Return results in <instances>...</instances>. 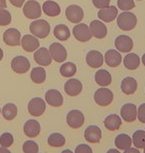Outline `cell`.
<instances>
[{
    "label": "cell",
    "instance_id": "cell-31",
    "mask_svg": "<svg viewBox=\"0 0 145 153\" xmlns=\"http://www.w3.org/2000/svg\"><path fill=\"white\" fill-rule=\"evenodd\" d=\"M48 144L51 146V147H63V146L66 144V138L63 134L58 133V132H54L52 133L51 135H49L48 137Z\"/></svg>",
    "mask_w": 145,
    "mask_h": 153
},
{
    "label": "cell",
    "instance_id": "cell-23",
    "mask_svg": "<svg viewBox=\"0 0 145 153\" xmlns=\"http://www.w3.org/2000/svg\"><path fill=\"white\" fill-rule=\"evenodd\" d=\"M104 61H106V65L112 67V68H116L120 65L122 62L121 54L116 50H109L104 55Z\"/></svg>",
    "mask_w": 145,
    "mask_h": 153
},
{
    "label": "cell",
    "instance_id": "cell-35",
    "mask_svg": "<svg viewBox=\"0 0 145 153\" xmlns=\"http://www.w3.org/2000/svg\"><path fill=\"white\" fill-rule=\"evenodd\" d=\"M132 142L136 148H144L145 147V131L144 130H136L132 135Z\"/></svg>",
    "mask_w": 145,
    "mask_h": 153
},
{
    "label": "cell",
    "instance_id": "cell-22",
    "mask_svg": "<svg viewBox=\"0 0 145 153\" xmlns=\"http://www.w3.org/2000/svg\"><path fill=\"white\" fill-rule=\"evenodd\" d=\"M21 45H22L24 51L31 53V52H34L37 49H39L40 43L39 40L34 35H25L21 40Z\"/></svg>",
    "mask_w": 145,
    "mask_h": 153
},
{
    "label": "cell",
    "instance_id": "cell-34",
    "mask_svg": "<svg viewBox=\"0 0 145 153\" xmlns=\"http://www.w3.org/2000/svg\"><path fill=\"white\" fill-rule=\"evenodd\" d=\"M77 73V67L74 63L68 62L65 63L61 66L60 68V74L65 76V78H72Z\"/></svg>",
    "mask_w": 145,
    "mask_h": 153
},
{
    "label": "cell",
    "instance_id": "cell-30",
    "mask_svg": "<svg viewBox=\"0 0 145 153\" xmlns=\"http://www.w3.org/2000/svg\"><path fill=\"white\" fill-rule=\"evenodd\" d=\"M54 35L60 41H67L71 37V32L69 27L65 24H59L54 29Z\"/></svg>",
    "mask_w": 145,
    "mask_h": 153
},
{
    "label": "cell",
    "instance_id": "cell-9",
    "mask_svg": "<svg viewBox=\"0 0 145 153\" xmlns=\"http://www.w3.org/2000/svg\"><path fill=\"white\" fill-rule=\"evenodd\" d=\"M11 68L16 74H25L30 69V62L24 56H17L12 59Z\"/></svg>",
    "mask_w": 145,
    "mask_h": 153
},
{
    "label": "cell",
    "instance_id": "cell-18",
    "mask_svg": "<svg viewBox=\"0 0 145 153\" xmlns=\"http://www.w3.org/2000/svg\"><path fill=\"white\" fill-rule=\"evenodd\" d=\"M23 131L26 136L30 137V138H34V137H37L40 134L41 125L35 119H29L24 124Z\"/></svg>",
    "mask_w": 145,
    "mask_h": 153
},
{
    "label": "cell",
    "instance_id": "cell-44",
    "mask_svg": "<svg viewBox=\"0 0 145 153\" xmlns=\"http://www.w3.org/2000/svg\"><path fill=\"white\" fill-rule=\"evenodd\" d=\"M124 153H140V151L138 150V148L129 147L128 149H126V150H124Z\"/></svg>",
    "mask_w": 145,
    "mask_h": 153
},
{
    "label": "cell",
    "instance_id": "cell-29",
    "mask_svg": "<svg viewBox=\"0 0 145 153\" xmlns=\"http://www.w3.org/2000/svg\"><path fill=\"white\" fill-rule=\"evenodd\" d=\"M123 65L126 69L130 70V71L136 70L140 65V58L135 53L127 54L123 59Z\"/></svg>",
    "mask_w": 145,
    "mask_h": 153
},
{
    "label": "cell",
    "instance_id": "cell-32",
    "mask_svg": "<svg viewBox=\"0 0 145 153\" xmlns=\"http://www.w3.org/2000/svg\"><path fill=\"white\" fill-rule=\"evenodd\" d=\"M18 114V108L17 105L14 103H6L2 108V116L6 120H12L17 116Z\"/></svg>",
    "mask_w": 145,
    "mask_h": 153
},
{
    "label": "cell",
    "instance_id": "cell-45",
    "mask_svg": "<svg viewBox=\"0 0 145 153\" xmlns=\"http://www.w3.org/2000/svg\"><path fill=\"white\" fill-rule=\"evenodd\" d=\"M6 7H7L6 0H0V9H5Z\"/></svg>",
    "mask_w": 145,
    "mask_h": 153
},
{
    "label": "cell",
    "instance_id": "cell-14",
    "mask_svg": "<svg viewBox=\"0 0 145 153\" xmlns=\"http://www.w3.org/2000/svg\"><path fill=\"white\" fill-rule=\"evenodd\" d=\"M115 48L120 53H128L133 48V41L126 35H120L115 39Z\"/></svg>",
    "mask_w": 145,
    "mask_h": 153
},
{
    "label": "cell",
    "instance_id": "cell-47",
    "mask_svg": "<svg viewBox=\"0 0 145 153\" xmlns=\"http://www.w3.org/2000/svg\"><path fill=\"white\" fill-rule=\"evenodd\" d=\"M106 153H120V151H119V149L112 148V149H109V150H107Z\"/></svg>",
    "mask_w": 145,
    "mask_h": 153
},
{
    "label": "cell",
    "instance_id": "cell-7",
    "mask_svg": "<svg viewBox=\"0 0 145 153\" xmlns=\"http://www.w3.org/2000/svg\"><path fill=\"white\" fill-rule=\"evenodd\" d=\"M46 111V102L41 97H33L28 103V111L33 116H41Z\"/></svg>",
    "mask_w": 145,
    "mask_h": 153
},
{
    "label": "cell",
    "instance_id": "cell-36",
    "mask_svg": "<svg viewBox=\"0 0 145 153\" xmlns=\"http://www.w3.org/2000/svg\"><path fill=\"white\" fill-rule=\"evenodd\" d=\"M14 137L10 132H4L0 136V146L5 148H8L13 144Z\"/></svg>",
    "mask_w": 145,
    "mask_h": 153
},
{
    "label": "cell",
    "instance_id": "cell-1",
    "mask_svg": "<svg viewBox=\"0 0 145 153\" xmlns=\"http://www.w3.org/2000/svg\"><path fill=\"white\" fill-rule=\"evenodd\" d=\"M137 18L131 12H122L117 16V26L123 31H131L136 27Z\"/></svg>",
    "mask_w": 145,
    "mask_h": 153
},
{
    "label": "cell",
    "instance_id": "cell-41",
    "mask_svg": "<svg viewBox=\"0 0 145 153\" xmlns=\"http://www.w3.org/2000/svg\"><path fill=\"white\" fill-rule=\"evenodd\" d=\"M75 153H92V149L91 148V146L83 143V144H80L77 146Z\"/></svg>",
    "mask_w": 145,
    "mask_h": 153
},
{
    "label": "cell",
    "instance_id": "cell-50",
    "mask_svg": "<svg viewBox=\"0 0 145 153\" xmlns=\"http://www.w3.org/2000/svg\"><path fill=\"white\" fill-rule=\"evenodd\" d=\"M142 64L145 67V54H143V56H142Z\"/></svg>",
    "mask_w": 145,
    "mask_h": 153
},
{
    "label": "cell",
    "instance_id": "cell-40",
    "mask_svg": "<svg viewBox=\"0 0 145 153\" xmlns=\"http://www.w3.org/2000/svg\"><path fill=\"white\" fill-rule=\"evenodd\" d=\"M137 118L141 123H145V103H142L137 108Z\"/></svg>",
    "mask_w": 145,
    "mask_h": 153
},
{
    "label": "cell",
    "instance_id": "cell-24",
    "mask_svg": "<svg viewBox=\"0 0 145 153\" xmlns=\"http://www.w3.org/2000/svg\"><path fill=\"white\" fill-rule=\"evenodd\" d=\"M120 88H121L123 94L130 96V94H133L137 90V82L134 78L127 76V78H124L122 79Z\"/></svg>",
    "mask_w": 145,
    "mask_h": 153
},
{
    "label": "cell",
    "instance_id": "cell-4",
    "mask_svg": "<svg viewBox=\"0 0 145 153\" xmlns=\"http://www.w3.org/2000/svg\"><path fill=\"white\" fill-rule=\"evenodd\" d=\"M23 13L28 19H37L42 15L41 5L36 0H29L23 5Z\"/></svg>",
    "mask_w": 145,
    "mask_h": 153
},
{
    "label": "cell",
    "instance_id": "cell-39",
    "mask_svg": "<svg viewBox=\"0 0 145 153\" xmlns=\"http://www.w3.org/2000/svg\"><path fill=\"white\" fill-rule=\"evenodd\" d=\"M11 23V14L5 9H0V26H7Z\"/></svg>",
    "mask_w": 145,
    "mask_h": 153
},
{
    "label": "cell",
    "instance_id": "cell-5",
    "mask_svg": "<svg viewBox=\"0 0 145 153\" xmlns=\"http://www.w3.org/2000/svg\"><path fill=\"white\" fill-rule=\"evenodd\" d=\"M85 122V115L79 109H72L67 114V123L73 129L82 127Z\"/></svg>",
    "mask_w": 145,
    "mask_h": 153
},
{
    "label": "cell",
    "instance_id": "cell-51",
    "mask_svg": "<svg viewBox=\"0 0 145 153\" xmlns=\"http://www.w3.org/2000/svg\"><path fill=\"white\" fill-rule=\"evenodd\" d=\"M0 114H1V108H0Z\"/></svg>",
    "mask_w": 145,
    "mask_h": 153
},
{
    "label": "cell",
    "instance_id": "cell-12",
    "mask_svg": "<svg viewBox=\"0 0 145 153\" xmlns=\"http://www.w3.org/2000/svg\"><path fill=\"white\" fill-rule=\"evenodd\" d=\"M120 115L126 122H133L137 118V108L134 103L128 102L121 106Z\"/></svg>",
    "mask_w": 145,
    "mask_h": 153
},
{
    "label": "cell",
    "instance_id": "cell-8",
    "mask_svg": "<svg viewBox=\"0 0 145 153\" xmlns=\"http://www.w3.org/2000/svg\"><path fill=\"white\" fill-rule=\"evenodd\" d=\"M66 17L70 22L79 24L84 19V10L81 6L70 5L66 9Z\"/></svg>",
    "mask_w": 145,
    "mask_h": 153
},
{
    "label": "cell",
    "instance_id": "cell-37",
    "mask_svg": "<svg viewBox=\"0 0 145 153\" xmlns=\"http://www.w3.org/2000/svg\"><path fill=\"white\" fill-rule=\"evenodd\" d=\"M24 153H39V146L34 140H27L23 144Z\"/></svg>",
    "mask_w": 145,
    "mask_h": 153
},
{
    "label": "cell",
    "instance_id": "cell-21",
    "mask_svg": "<svg viewBox=\"0 0 145 153\" xmlns=\"http://www.w3.org/2000/svg\"><path fill=\"white\" fill-rule=\"evenodd\" d=\"M89 29L94 37L97 39H103L106 38V36L107 34V28L104 25V23L100 22L98 20H94L91 22L89 25Z\"/></svg>",
    "mask_w": 145,
    "mask_h": 153
},
{
    "label": "cell",
    "instance_id": "cell-19",
    "mask_svg": "<svg viewBox=\"0 0 145 153\" xmlns=\"http://www.w3.org/2000/svg\"><path fill=\"white\" fill-rule=\"evenodd\" d=\"M85 139L89 143H98L101 139V129L97 125H89L85 130Z\"/></svg>",
    "mask_w": 145,
    "mask_h": 153
},
{
    "label": "cell",
    "instance_id": "cell-25",
    "mask_svg": "<svg viewBox=\"0 0 145 153\" xmlns=\"http://www.w3.org/2000/svg\"><path fill=\"white\" fill-rule=\"evenodd\" d=\"M42 10L46 15L50 17L59 16L61 13V7L57 2L52 1V0H47V1L44 2V4L42 6Z\"/></svg>",
    "mask_w": 145,
    "mask_h": 153
},
{
    "label": "cell",
    "instance_id": "cell-20",
    "mask_svg": "<svg viewBox=\"0 0 145 153\" xmlns=\"http://www.w3.org/2000/svg\"><path fill=\"white\" fill-rule=\"evenodd\" d=\"M97 16L101 21L109 23L118 16V10L115 6H107L106 8H101L98 11Z\"/></svg>",
    "mask_w": 145,
    "mask_h": 153
},
{
    "label": "cell",
    "instance_id": "cell-43",
    "mask_svg": "<svg viewBox=\"0 0 145 153\" xmlns=\"http://www.w3.org/2000/svg\"><path fill=\"white\" fill-rule=\"evenodd\" d=\"M10 1V3L13 6H15V7L17 8H20L22 7V6L24 5V3H25V0H9Z\"/></svg>",
    "mask_w": 145,
    "mask_h": 153
},
{
    "label": "cell",
    "instance_id": "cell-38",
    "mask_svg": "<svg viewBox=\"0 0 145 153\" xmlns=\"http://www.w3.org/2000/svg\"><path fill=\"white\" fill-rule=\"evenodd\" d=\"M117 6L120 10L128 11L135 7V3L133 0H117Z\"/></svg>",
    "mask_w": 145,
    "mask_h": 153
},
{
    "label": "cell",
    "instance_id": "cell-28",
    "mask_svg": "<svg viewBox=\"0 0 145 153\" xmlns=\"http://www.w3.org/2000/svg\"><path fill=\"white\" fill-rule=\"evenodd\" d=\"M115 144L117 149L119 150H126L129 147H131L132 144V138L128 134L125 133H120L115 137Z\"/></svg>",
    "mask_w": 145,
    "mask_h": 153
},
{
    "label": "cell",
    "instance_id": "cell-48",
    "mask_svg": "<svg viewBox=\"0 0 145 153\" xmlns=\"http://www.w3.org/2000/svg\"><path fill=\"white\" fill-rule=\"evenodd\" d=\"M61 153H73V151L70 150V149H65V150H63Z\"/></svg>",
    "mask_w": 145,
    "mask_h": 153
},
{
    "label": "cell",
    "instance_id": "cell-26",
    "mask_svg": "<svg viewBox=\"0 0 145 153\" xmlns=\"http://www.w3.org/2000/svg\"><path fill=\"white\" fill-rule=\"evenodd\" d=\"M122 124L121 118L117 114H109L104 119V126L109 131H116L118 130Z\"/></svg>",
    "mask_w": 145,
    "mask_h": 153
},
{
    "label": "cell",
    "instance_id": "cell-13",
    "mask_svg": "<svg viewBox=\"0 0 145 153\" xmlns=\"http://www.w3.org/2000/svg\"><path fill=\"white\" fill-rule=\"evenodd\" d=\"M34 60L35 62L40 66L43 67H47L49 65H51L52 63V56L50 54V51L47 48H40L37 49V51L34 54Z\"/></svg>",
    "mask_w": 145,
    "mask_h": 153
},
{
    "label": "cell",
    "instance_id": "cell-33",
    "mask_svg": "<svg viewBox=\"0 0 145 153\" xmlns=\"http://www.w3.org/2000/svg\"><path fill=\"white\" fill-rule=\"evenodd\" d=\"M31 79L35 84H43L46 81V71L42 67H37V68H33L31 71Z\"/></svg>",
    "mask_w": 145,
    "mask_h": 153
},
{
    "label": "cell",
    "instance_id": "cell-3",
    "mask_svg": "<svg viewBox=\"0 0 145 153\" xmlns=\"http://www.w3.org/2000/svg\"><path fill=\"white\" fill-rule=\"evenodd\" d=\"M94 100L97 105L100 106H107L112 102L113 94L109 88L103 87L95 91L94 94Z\"/></svg>",
    "mask_w": 145,
    "mask_h": 153
},
{
    "label": "cell",
    "instance_id": "cell-11",
    "mask_svg": "<svg viewBox=\"0 0 145 153\" xmlns=\"http://www.w3.org/2000/svg\"><path fill=\"white\" fill-rule=\"evenodd\" d=\"M49 51H50L52 59L56 61L57 63L65 62V60L67 59V50L60 43H53V44H51Z\"/></svg>",
    "mask_w": 145,
    "mask_h": 153
},
{
    "label": "cell",
    "instance_id": "cell-17",
    "mask_svg": "<svg viewBox=\"0 0 145 153\" xmlns=\"http://www.w3.org/2000/svg\"><path fill=\"white\" fill-rule=\"evenodd\" d=\"M86 62L92 69L100 68L103 64V56L100 52L97 50H91L87 54Z\"/></svg>",
    "mask_w": 145,
    "mask_h": 153
},
{
    "label": "cell",
    "instance_id": "cell-53",
    "mask_svg": "<svg viewBox=\"0 0 145 153\" xmlns=\"http://www.w3.org/2000/svg\"><path fill=\"white\" fill-rule=\"evenodd\" d=\"M138 1H140V0H138Z\"/></svg>",
    "mask_w": 145,
    "mask_h": 153
},
{
    "label": "cell",
    "instance_id": "cell-6",
    "mask_svg": "<svg viewBox=\"0 0 145 153\" xmlns=\"http://www.w3.org/2000/svg\"><path fill=\"white\" fill-rule=\"evenodd\" d=\"M73 34L80 42H88L91 39L92 34L89 27L85 23H79L73 29Z\"/></svg>",
    "mask_w": 145,
    "mask_h": 153
},
{
    "label": "cell",
    "instance_id": "cell-2",
    "mask_svg": "<svg viewBox=\"0 0 145 153\" xmlns=\"http://www.w3.org/2000/svg\"><path fill=\"white\" fill-rule=\"evenodd\" d=\"M30 32L32 33V35H34L37 38H41L44 39L50 34V24L44 19H40L36 20L30 24L29 27Z\"/></svg>",
    "mask_w": 145,
    "mask_h": 153
},
{
    "label": "cell",
    "instance_id": "cell-27",
    "mask_svg": "<svg viewBox=\"0 0 145 153\" xmlns=\"http://www.w3.org/2000/svg\"><path fill=\"white\" fill-rule=\"evenodd\" d=\"M94 79L98 85L103 87V88L109 85L112 82V75H110V73L109 71H106V70H98L94 75Z\"/></svg>",
    "mask_w": 145,
    "mask_h": 153
},
{
    "label": "cell",
    "instance_id": "cell-10",
    "mask_svg": "<svg viewBox=\"0 0 145 153\" xmlns=\"http://www.w3.org/2000/svg\"><path fill=\"white\" fill-rule=\"evenodd\" d=\"M3 41L10 47H16L21 43V34L19 30L15 28H9L3 34Z\"/></svg>",
    "mask_w": 145,
    "mask_h": 153
},
{
    "label": "cell",
    "instance_id": "cell-16",
    "mask_svg": "<svg viewBox=\"0 0 145 153\" xmlns=\"http://www.w3.org/2000/svg\"><path fill=\"white\" fill-rule=\"evenodd\" d=\"M64 90L68 96L70 97H77L81 94L83 91V84L77 79H70L66 82L64 85Z\"/></svg>",
    "mask_w": 145,
    "mask_h": 153
},
{
    "label": "cell",
    "instance_id": "cell-42",
    "mask_svg": "<svg viewBox=\"0 0 145 153\" xmlns=\"http://www.w3.org/2000/svg\"><path fill=\"white\" fill-rule=\"evenodd\" d=\"M110 0H92V4H94L97 8H106L109 6Z\"/></svg>",
    "mask_w": 145,
    "mask_h": 153
},
{
    "label": "cell",
    "instance_id": "cell-46",
    "mask_svg": "<svg viewBox=\"0 0 145 153\" xmlns=\"http://www.w3.org/2000/svg\"><path fill=\"white\" fill-rule=\"evenodd\" d=\"M0 153H11V151L9 150L8 148H5V147L0 146Z\"/></svg>",
    "mask_w": 145,
    "mask_h": 153
},
{
    "label": "cell",
    "instance_id": "cell-49",
    "mask_svg": "<svg viewBox=\"0 0 145 153\" xmlns=\"http://www.w3.org/2000/svg\"><path fill=\"white\" fill-rule=\"evenodd\" d=\"M2 59H3V51H2V49L0 48V61Z\"/></svg>",
    "mask_w": 145,
    "mask_h": 153
},
{
    "label": "cell",
    "instance_id": "cell-15",
    "mask_svg": "<svg viewBox=\"0 0 145 153\" xmlns=\"http://www.w3.org/2000/svg\"><path fill=\"white\" fill-rule=\"evenodd\" d=\"M45 100L49 105L54 108H60L64 103V97L57 90H49L45 94Z\"/></svg>",
    "mask_w": 145,
    "mask_h": 153
},
{
    "label": "cell",
    "instance_id": "cell-52",
    "mask_svg": "<svg viewBox=\"0 0 145 153\" xmlns=\"http://www.w3.org/2000/svg\"><path fill=\"white\" fill-rule=\"evenodd\" d=\"M143 149H144V153H145V147H144V148H143Z\"/></svg>",
    "mask_w": 145,
    "mask_h": 153
}]
</instances>
